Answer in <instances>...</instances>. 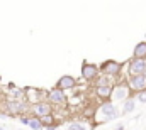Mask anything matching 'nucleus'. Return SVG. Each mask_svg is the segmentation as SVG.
Segmentation results:
<instances>
[{
  "mask_svg": "<svg viewBox=\"0 0 146 130\" xmlns=\"http://www.w3.org/2000/svg\"><path fill=\"white\" fill-rule=\"evenodd\" d=\"M119 117H121V112H119V108H117L115 103H112V101H102L95 108L94 125L107 123V122H112V120H117Z\"/></svg>",
  "mask_w": 146,
  "mask_h": 130,
  "instance_id": "nucleus-1",
  "label": "nucleus"
},
{
  "mask_svg": "<svg viewBox=\"0 0 146 130\" xmlns=\"http://www.w3.org/2000/svg\"><path fill=\"white\" fill-rule=\"evenodd\" d=\"M134 97L133 95V91H131V88L127 86V83L126 81H121V83H115L114 85V88H112V97H110V101L112 103H124L127 98Z\"/></svg>",
  "mask_w": 146,
  "mask_h": 130,
  "instance_id": "nucleus-2",
  "label": "nucleus"
},
{
  "mask_svg": "<svg viewBox=\"0 0 146 130\" xmlns=\"http://www.w3.org/2000/svg\"><path fill=\"white\" fill-rule=\"evenodd\" d=\"M48 101L53 105L54 110L56 108L63 110L68 106V95H66V91H61L58 88H51V90H48Z\"/></svg>",
  "mask_w": 146,
  "mask_h": 130,
  "instance_id": "nucleus-3",
  "label": "nucleus"
},
{
  "mask_svg": "<svg viewBox=\"0 0 146 130\" xmlns=\"http://www.w3.org/2000/svg\"><path fill=\"white\" fill-rule=\"evenodd\" d=\"M122 63H117V61H114V59H109V61H104L102 64L99 66V69H100V74H106V76H110V78H117L119 74H121V71H122Z\"/></svg>",
  "mask_w": 146,
  "mask_h": 130,
  "instance_id": "nucleus-4",
  "label": "nucleus"
},
{
  "mask_svg": "<svg viewBox=\"0 0 146 130\" xmlns=\"http://www.w3.org/2000/svg\"><path fill=\"white\" fill-rule=\"evenodd\" d=\"M80 73H82V79L87 81V83H92V85H94V81L100 76V69H99V66L94 64V63H83V64H82V69H80Z\"/></svg>",
  "mask_w": 146,
  "mask_h": 130,
  "instance_id": "nucleus-5",
  "label": "nucleus"
},
{
  "mask_svg": "<svg viewBox=\"0 0 146 130\" xmlns=\"http://www.w3.org/2000/svg\"><path fill=\"white\" fill-rule=\"evenodd\" d=\"M53 113H54V108L49 101H37L34 105H31V113L29 115L42 118V117H48V115H53Z\"/></svg>",
  "mask_w": 146,
  "mask_h": 130,
  "instance_id": "nucleus-6",
  "label": "nucleus"
},
{
  "mask_svg": "<svg viewBox=\"0 0 146 130\" xmlns=\"http://www.w3.org/2000/svg\"><path fill=\"white\" fill-rule=\"evenodd\" d=\"M126 83H127V86L131 88L133 95L145 91L146 90V73L145 74H138V76H127Z\"/></svg>",
  "mask_w": 146,
  "mask_h": 130,
  "instance_id": "nucleus-7",
  "label": "nucleus"
},
{
  "mask_svg": "<svg viewBox=\"0 0 146 130\" xmlns=\"http://www.w3.org/2000/svg\"><path fill=\"white\" fill-rule=\"evenodd\" d=\"M76 85H78V79H76L75 76H72V74H63V76L56 81L54 88H58V90H61V91H68V90H75Z\"/></svg>",
  "mask_w": 146,
  "mask_h": 130,
  "instance_id": "nucleus-8",
  "label": "nucleus"
},
{
  "mask_svg": "<svg viewBox=\"0 0 146 130\" xmlns=\"http://www.w3.org/2000/svg\"><path fill=\"white\" fill-rule=\"evenodd\" d=\"M145 73H146V59L131 58V61L127 63V74L129 76H138V74H145Z\"/></svg>",
  "mask_w": 146,
  "mask_h": 130,
  "instance_id": "nucleus-9",
  "label": "nucleus"
},
{
  "mask_svg": "<svg viewBox=\"0 0 146 130\" xmlns=\"http://www.w3.org/2000/svg\"><path fill=\"white\" fill-rule=\"evenodd\" d=\"M112 88L114 86H99V88H95V95H97V98L100 101H110Z\"/></svg>",
  "mask_w": 146,
  "mask_h": 130,
  "instance_id": "nucleus-10",
  "label": "nucleus"
},
{
  "mask_svg": "<svg viewBox=\"0 0 146 130\" xmlns=\"http://www.w3.org/2000/svg\"><path fill=\"white\" fill-rule=\"evenodd\" d=\"M136 98L134 97H131V98H127L124 103H122V110H121V115L124 117V115H129V113H133L134 110H136Z\"/></svg>",
  "mask_w": 146,
  "mask_h": 130,
  "instance_id": "nucleus-11",
  "label": "nucleus"
},
{
  "mask_svg": "<svg viewBox=\"0 0 146 130\" xmlns=\"http://www.w3.org/2000/svg\"><path fill=\"white\" fill-rule=\"evenodd\" d=\"M133 58L134 59H146V41H141L134 46L133 49Z\"/></svg>",
  "mask_w": 146,
  "mask_h": 130,
  "instance_id": "nucleus-12",
  "label": "nucleus"
},
{
  "mask_svg": "<svg viewBox=\"0 0 146 130\" xmlns=\"http://www.w3.org/2000/svg\"><path fill=\"white\" fill-rule=\"evenodd\" d=\"M115 85V79L110 78V76H106V74H100L95 81H94V86L99 88V86H114Z\"/></svg>",
  "mask_w": 146,
  "mask_h": 130,
  "instance_id": "nucleus-13",
  "label": "nucleus"
},
{
  "mask_svg": "<svg viewBox=\"0 0 146 130\" xmlns=\"http://www.w3.org/2000/svg\"><path fill=\"white\" fill-rule=\"evenodd\" d=\"M66 130H90V125L83 120H73L66 125Z\"/></svg>",
  "mask_w": 146,
  "mask_h": 130,
  "instance_id": "nucleus-14",
  "label": "nucleus"
},
{
  "mask_svg": "<svg viewBox=\"0 0 146 130\" xmlns=\"http://www.w3.org/2000/svg\"><path fill=\"white\" fill-rule=\"evenodd\" d=\"M9 98H12V100H26V90H21V88H10V91H9Z\"/></svg>",
  "mask_w": 146,
  "mask_h": 130,
  "instance_id": "nucleus-15",
  "label": "nucleus"
},
{
  "mask_svg": "<svg viewBox=\"0 0 146 130\" xmlns=\"http://www.w3.org/2000/svg\"><path fill=\"white\" fill-rule=\"evenodd\" d=\"M39 120H41V123H42L44 129L53 127V125H58V120H56L54 113H53V115H48V117H42V118H39Z\"/></svg>",
  "mask_w": 146,
  "mask_h": 130,
  "instance_id": "nucleus-16",
  "label": "nucleus"
},
{
  "mask_svg": "<svg viewBox=\"0 0 146 130\" xmlns=\"http://www.w3.org/2000/svg\"><path fill=\"white\" fill-rule=\"evenodd\" d=\"M29 129L31 130H44V127H42V123H41V120L37 117L31 115V118H29Z\"/></svg>",
  "mask_w": 146,
  "mask_h": 130,
  "instance_id": "nucleus-17",
  "label": "nucleus"
},
{
  "mask_svg": "<svg viewBox=\"0 0 146 130\" xmlns=\"http://www.w3.org/2000/svg\"><path fill=\"white\" fill-rule=\"evenodd\" d=\"M29 118H31V115H21V117H17V120H19L21 125H24V127H29Z\"/></svg>",
  "mask_w": 146,
  "mask_h": 130,
  "instance_id": "nucleus-18",
  "label": "nucleus"
},
{
  "mask_svg": "<svg viewBox=\"0 0 146 130\" xmlns=\"http://www.w3.org/2000/svg\"><path fill=\"white\" fill-rule=\"evenodd\" d=\"M134 98H136V101H138V103H146V90H145V91H141V93H136Z\"/></svg>",
  "mask_w": 146,
  "mask_h": 130,
  "instance_id": "nucleus-19",
  "label": "nucleus"
},
{
  "mask_svg": "<svg viewBox=\"0 0 146 130\" xmlns=\"http://www.w3.org/2000/svg\"><path fill=\"white\" fill-rule=\"evenodd\" d=\"M114 130H126V127H124V123H119V125H117Z\"/></svg>",
  "mask_w": 146,
  "mask_h": 130,
  "instance_id": "nucleus-20",
  "label": "nucleus"
},
{
  "mask_svg": "<svg viewBox=\"0 0 146 130\" xmlns=\"http://www.w3.org/2000/svg\"><path fill=\"white\" fill-rule=\"evenodd\" d=\"M56 127L58 125H53V127H48V129H44V130H56Z\"/></svg>",
  "mask_w": 146,
  "mask_h": 130,
  "instance_id": "nucleus-21",
  "label": "nucleus"
},
{
  "mask_svg": "<svg viewBox=\"0 0 146 130\" xmlns=\"http://www.w3.org/2000/svg\"><path fill=\"white\" fill-rule=\"evenodd\" d=\"M0 130H3V127H0Z\"/></svg>",
  "mask_w": 146,
  "mask_h": 130,
  "instance_id": "nucleus-22",
  "label": "nucleus"
}]
</instances>
